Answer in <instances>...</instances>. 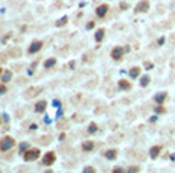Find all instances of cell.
<instances>
[{
  "label": "cell",
  "mask_w": 175,
  "mask_h": 173,
  "mask_svg": "<svg viewBox=\"0 0 175 173\" xmlns=\"http://www.w3.org/2000/svg\"><path fill=\"white\" fill-rule=\"evenodd\" d=\"M40 155H41V152H40L38 147H33V149H28L23 154V159L26 163H32V161H37V159L40 158Z\"/></svg>",
  "instance_id": "obj_1"
},
{
  "label": "cell",
  "mask_w": 175,
  "mask_h": 173,
  "mask_svg": "<svg viewBox=\"0 0 175 173\" xmlns=\"http://www.w3.org/2000/svg\"><path fill=\"white\" fill-rule=\"evenodd\" d=\"M14 146H15V140L9 135H6L0 140V152H8L14 147Z\"/></svg>",
  "instance_id": "obj_2"
},
{
  "label": "cell",
  "mask_w": 175,
  "mask_h": 173,
  "mask_svg": "<svg viewBox=\"0 0 175 173\" xmlns=\"http://www.w3.org/2000/svg\"><path fill=\"white\" fill-rule=\"evenodd\" d=\"M123 53H125V49L122 47V46H116V47H113L110 56L114 59V61H122L123 58Z\"/></svg>",
  "instance_id": "obj_3"
},
{
  "label": "cell",
  "mask_w": 175,
  "mask_h": 173,
  "mask_svg": "<svg viewBox=\"0 0 175 173\" xmlns=\"http://www.w3.org/2000/svg\"><path fill=\"white\" fill-rule=\"evenodd\" d=\"M43 46H44V43L41 41V39H35V41H32V43H31L29 49H28V53H29V55H33V53H38L40 50L43 49Z\"/></svg>",
  "instance_id": "obj_4"
},
{
  "label": "cell",
  "mask_w": 175,
  "mask_h": 173,
  "mask_svg": "<svg viewBox=\"0 0 175 173\" xmlns=\"http://www.w3.org/2000/svg\"><path fill=\"white\" fill-rule=\"evenodd\" d=\"M149 11V2L148 0H140V2L134 6V12L136 14H142V12H148Z\"/></svg>",
  "instance_id": "obj_5"
},
{
  "label": "cell",
  "mask_w": 175,
  "mask_h": 173,
  "mask_svg": "<svg viewBox=\"0 0 175 173\" xmlns=\"http://www.w3.org/2000/svg\"><path fill=\"white\" fill-rule=\"evenodd\" d=\"M55 161H56V154H55V152H47V154H44L41 163H43V165L49 167V165H52Z\"/></svg>",
  "instance_id": "obj_6"
},
{
  "label": "cell",
  "mask_w": 175,
  "mask_h": 173,
  "mask_svg": "<svg viewBox=\"0 0 175 173\" xmlns=\"http://www.w3.org/2000/svg\"><path fill=\"white\" fill-rule=\"evenodd\" d=\"M108 9H110L108 5H105V3L99 5L98 8H96V15H98L99 18H104V17L107 15V12H108Z\"/></svg>",
  "instance_id": "obj_7"
},
{
  "label": "cell",
  "mask_w": 175,
  "mask_h": 173,
  "mask_svg": "<svg viewBox=\"0 0 175 173\" xmlns=\"http://www.w3.org/2000/svg\"><path fill=\"white\" fill-rule=\"evenodd\" d=\"M41 90H43L41 86H32V88H29L28 91H26L24 97H26V99H32V97L38 96V94H40V91H41Z\"/></svg>",
  "instance_id": "obj_8"
},
{
  "label": "cell",
  "mask_w": 175,
  "mask_h": 173,
  "mask_svg": "<svg viewBox=\"0 0 175 173\" xmlns=\"http://www.w3.org/2000/svg\"><path fill=\"white\" fill-rule=\"evenodd\" d=\"M46 108H47V102H46V100H40V102L35 103V108H33V109H35L37 114H43V112L46 111Z\"/></svg>",
  "instance_id": "obj_9"
},
{
  "label": "cell",
  "mask_w": 175,
  "mask_h": 173,
  "mask_svg": "<svg viewBox=\"0 0 175 173\" xmlns=\"http://www.w3.org/2000/svg\"><path fill=\"white\" fill-rule=\"evenodd\" d=\"M117 154H119V152L116 149H108V150L104 152V156L108 159V161H114V159L117 158Z\"/></svg>",
  "instance_id": "obj_10"
},
{
  "label": "cell",
  "mask_w": 175,
  "mask_h": 173,
  "mask_svg": "<svg viewBox=\"0 0 175 173\" xmlns=\"http://www.w3.org/2000/svg\"><path fill=\"white\" fill-rule=\"evenodd\" d=\"M81 149H82L84 152H91V150H95V141H90V140L82 141V144H81Z\"/></svg>",
  "instance_id": "obj_11"
},
{
  "label": "cell",
  "mask_w": 175,
  "mask_h": 173,
  "mask_svg": "<svg viewBox=\"0 0 175 173\" xmlns=\"http://www.w3.org/2000/svg\"><path fill=\"white\" fill-rule=\"evenodd\" d=\"M166 99H167V93H166V91H161V93H157V94L154 96V102L163 105Z\"/></svg>",
  "instance_id": "obj_12"
},
{
  "label": "cell",
  "mask_w": 175,
  "mask_h": 173,
  "mask_svg": "<svg viewBox=\"0 0 175 173\" xmlns=\"http://www.w3.org/2000/svg\"><path fill=\"white\" fill-rule=\"evenodd\" d=\"M117 86L120 90H123V91H128V90H131V82L126 81V79H119Z\"/></svg>",
  "instance_id": "obj_13"
},
{
  "label": "cell",
  "mask_w": 175,
  "mask_h": 173,
  "mask_svg": "<svg viewBox=\"0 0 175 173\" xmlns=\"http://www.w3.org/2000/svg\"><path fill=\"white\" fill-rule=\"evenodd\" d=\"M160 152H161V146H152V147L149 149V156L152 159H155V158H158Z\"/></svg>",
  "instance_id": "obj_14"
},
{
  "label": "cell",
  "mask_w": 175,
  "mask_h": 173,
  "mask_svg": "<svg viewBox=\"0 0 175 173\" xmlns=\"http://www.w3.org/2000/svg\"><path fill=\"white\" fill-rule=\"evenodd\" d=\"M104 37H105V29H104V28H100V29H98V30L95 32V41H96V43H102Z\"/></svg>",
  "instance_id": "obj_15"
},
{
  "label": "cell",
  "mask_w": 175,
  "mask_h": 173,
  "mask_svg": "<svg viewBox=\"0 0 175 173\" xmlns=\"http://www.w3.org/2000/svg\"><path fill=\"white\" fill-rule=\"evenodd\" d=\"M11 79H12V71H11V70H5L3 75H2V78H0V81H2L3 84H8Z\"/></svg>",
  "instance_id": "obj_16"
},
{
  "label": "cell",
  "mask_w": 175,
  "mask_h": 173,
  "mask_svg": "<svg viewBox=\"0 0 175 173\" xmlns=\"http://www.w3.org/2000/svg\"><path fill=\"white\" fill-rule=\"evenodd\" d=\"M56 64H58L56 58H49V59H46V61H44V69H53Z\"/></svg>",
  "instance_id": "obj_17"
},
{
  "label": "cell",
  "mask_w": 175,
  "mask_h": 173,
  "mask_svg": "<svg viewBox=\"0 0 175 173\" xmlns=\"http://www.w3.org/2000/svg\"><path fill=\"white\" fill-rule=\"evenodd\" d=\"M67 23H69V17L64 15V17H61V18H59L58 21L55 23V26H56V28H64V26H66Z\"/></svg>",
  "instance_id": "obj_18"
},
{
  "label": "cell",
  "mask_w": 175,
  "mask_h": 173,
  "mask_svg": "<svg viewBox=\"0 0 175 173\" xmlns=\"http://www.w3.org/2000/svg\"><path fill=\"white\" fill-rule=\"evenodd\" d=\"M140 70H142L140 67H132V69L130 70V78H131V79L139 78V76H140Z\"/></svg>",
  "instance_id": "obj_19"
},
{
  "label": "cell",
  "mask_w": 175,
  "mask_h": 173,
  "mask_svg": "<svg viewBox=\"0 0 175 173\" xmlns=\"http://www.w3.org/2000/svg\"><path fill=\"white\" fill-rule=\"evenodd\" d=\"M28 149H29V143H28V141H23L22 144L18 146V154H24Z\"/></svg>",
  "instance_id": "obj_20"
},
{
  "label": "cell",
  "mask_w": 175,
  "mask_h": 173,
  "mask_svg": "<svg viewBox=\"0 0 175 173\" xmlns=\"http://www.w3.org/2000/svg\"><path fill=\"white\" fill-rule=\"evenodd\" d=\"M149 82H151V78L148 76V75H145L142 79H140V86H148V85H149Z\"/></svg>",
  "instance_id": "obj_21"
},
{
  "label": "cell",
  "mask_w": 175,
  "mask_h": 173,
  "mask_svg": "<svg viewBox=\"0 0 175 173\" xmlns=\"http://www.w3.org/2000/svg\"><path fill=\"white\" fill-rule=\"evenodd\" d=\"M154 111H155V114H165V112H166L165 106L161 105V103H157V106L154 108Z\"/></svg>",
  "instance_id": "obj_22"
},
{
  "label": "cell",
  "mask_w": 175,
  "mask_h": 173,
  "mask_svg": "<svg viewBox=\"0 0 175 173\" xmlns=\"http://www.w3.org/2000/svg\"><path fill=\"white\" fill-rule=\"evenodd\" d=\"M87 132H89V134H95V132H98V125H96V123H90Z\"/></svg>",
  "instance_id": "obj_23"
},
{
  "label": "cell",
  "mask_w": 175,
  "mask_h": 173,
  "mask_svg": "<svg viewBox=\"0 0 175 173\" xmlns=\"http://www.w3.org/2000/svg\"><path fill=\"white\" fill-rule=\"evenodd\" d=\"M8 53H9V55H15V58H17V56H22V50H20V49H12V50H9Z\"/></svg>",
  "instance_id": "obj_24"
},
{
  "label": "cell",
  "mask_w": 175,
  "mask_h": 173,
  "mask_svg": "<svg viewBox=\"0 0 175 173\" xmlns=\"http://www.w3.org/2000/svg\"><path fill=\"white\" fill-rule=\"evenodd\" d=\"M95 26H96V21H95V20H91V21L87 23L85 29H87V30H91V29H95Z\"/></svg>",
  "instance_id": "obj_25"
},
{
  "label": "cell",
  "mask_w": 175,
  "mask_h": 173,
  "mask_svg": "<svg viewBox=\"0 0 175 173\" xmlns=\"http://www.w3.org/2000/svg\"><path fill=\"white\" fill-rule=\"evenodd\" d=\"M143 65H145V69H146V70H152V67H154V64H152L151 61H145Z\"/></svg>",
  "instance_id": "obj_26"
},
{
  "label": "cell",
  "mask_w": 175,
  "mask_h": 173,
  "mask_svg": "<svg viewBox=\"0 0 175 173\" xmlns=\"http://www.w3.org/2000/svg\"><path fill=\"white\" fill-rule=\"evenodd\" d=\"M128 172H130V173H134V172H140V167H139V165H131V167H128Z\"/></svg>",
  "instance_id": "obj_27"
},
{
  "label": "cell",
  "mask_w": 175,
  "mask_h": 173,
  "mask_svg": "<svg viewBox=\"0 0 175 173\" xmlns=\"http://www.w3.org/2000/svg\"><path fill=\"white\" fill-rule=\"evenodd\" d=\"M6 91H8V88H6V84L2 82V85H0V94H5Z\"/></svg>",
  "instance_id": "obj_28"
},
{
  "label": "cell",
  "mask_w": 175,
  "mask_h": 173,
  "mask_svg": "<svg viewBox=\"0 0 175 173\" xmlns=\"http://www.w3.org/2000/svg\"><path fill=\"white\" fill-rule=\"evenodd\" d=\"M84 172H85V173H95V172H96V169H95V167H85V169H84Z\"/></svg>",
  "instance_id": "obj_29"
},
{
  "label": "cell",
  "mask_w": 175,
  "mask_h": 173,
  "mask_svg": "<svg viewBox=\"0 0 175 173\" xmlns=\"http://www.w3.org/2000/svg\"><path fill=\"white\" fill-rule=\"evenodd\" d=\"M128 8H130V5H128V3H125V2L120 3V9H122V11H126Z\"/></svg>",
  "instance_id": "obj_30"
},
{
  "label": "cell",
  "mask_w": 175,
  "mask_h": 173,
  "mask_svg": "<svg viewBox=\"0 0 175 173\" xmlns=\"http://www.w3.org/2000/svg\"><path fill=\"white\" fill-rule=\"evenodd\" d=\"M163 43H165V37H160L158 41H157V44H158V46H163Z\"/></svg>",
  "instance_id": "obj_31"
},
{
  "label": "cell",
  "mask_w": 175,
  "mask_h": 173,
  "mask_svg": "<svg viewBox=\"0 0 175 173\" xmlns=\"http://www.w3.org/2000/svg\"><path fill=\"white\" fill-rule=\"evenodd\" d=\"M6 61V55L5 53H0V62H5Z\"/></svg>",
  "instance_id": "obj_32"
},
{
  "label": "cell",
  "mask_w": 175,
  "mask_h": 173,
  "mask_svg": "<svg viewBox=\"0 0 175 173\" xmlns=\"http://www.w3.org/2000/svg\"><path fill=\"white\" fill-rule=\"evenodd\" d=\"M113 172H114V173H122L123 169H122V167H116V169H113Z\"/></svg>",
  "instance_id": "obj_33"
},
{
  "label": "cell",
  "mask_w": 175,
  "mask_h": 173,
  "mask_svg": "<svg viewBox=\"0 0 175 173\" xmlns=\"http://www.w3.org/2000/svg\"><path fill=\"white\" fill-rule=\"evenodd\" d=\"M37 128H38V126H37V123H32V125L29 126V131H35Z\"/></svg>",
  "instance_id": "obj_34"
},
{
  "label": "cell",
  "mask_w": 175,
  "mask_h": 173,
  "mask_svg": "<svg viewBox=\"0 0 175 173\" xmlns=\"http://www.w3.org/2000/svg\"><path fill=\"white\" fill-rule=\"evenodd\" d=\"M75 65H76V62H75V61H70V62H69V67H70V70H73V69H75Z\"/></svg>",
  "instance_id": "obj_35"
},
{
  "label": "cell",
  "mask_w": 175,
  "mask_h": 173,
  "mask_svg": "<svg viewBox=\"0 0 175 173\" xmlns=\"http://www.w3.org/2000/svg\"><path fill=\"white\" fill-rule=\"evenodd\" d=\"M53 103H55V106H59V105H61V102H59V100H55Z\"/></svg>",
  "instance_id": "obj_36"
},
{
  "label": "cell",
  "mask_w": 175,
  "mask_h": 173,
  "mask_svg": "<svg viewBox=\"0 0 175 173\" xmlns=\"http://www.w3.org/2000/svg\"><path fill=\"white\" fill-rule=\"evenodd\" d=\"M3 71H5L3 69H0V78H2V75H3Z\"/></svg>",
  "instance_id": "obj_37"
}]
</instances>
